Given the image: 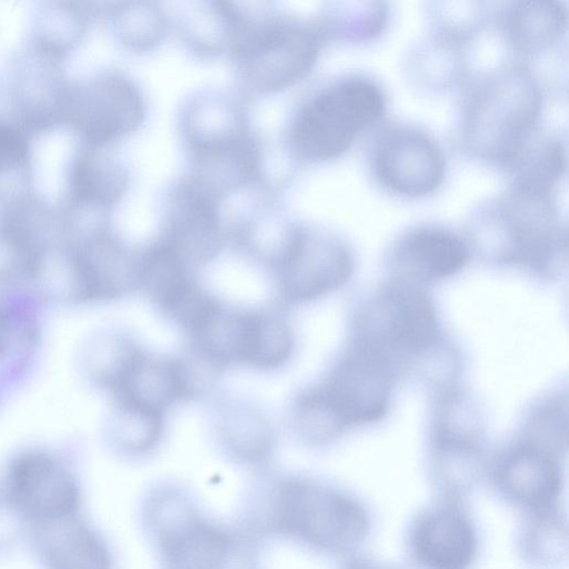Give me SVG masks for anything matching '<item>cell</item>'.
Masks as SVG:
<instances>
[{
    "mask_svg": "<svg viewBox=\"0 0 569 569\" xmlns=\"http://www.w3.org/2000/svg\"><path fill=\"white\" fill-rule=\"evenodd\" d=\"M129 171L108 149L81 143L71 158L64 204L103 214L124 196Z\"/></svg>",
    "mask_w": 569,
    "mask_h": 569,
    "instance_id": "19",
    "label": "cell"
},
{
    "mask_svg": "<svg viewBox=\"0 0 569 569\" xmlns=\"http://www.w3.org/2000/svg\"><path fill=\"white\" fill-rule=\"evenodd\" d=\"M112 37L131 52H146L166 37L169 23L160 0H140L106 21Z\"/></svg>",
    "mask_w": 569,
    "mask_h": 569,
    "instance_id": "26",
    "label": "cell"
},
{
    "mask_svg": "<svg viewBox=\"0 0 569 569\" xmlns=\"http://www.w3.org/2000/svg\"><path fill=\"white\" fill-rule=\"evenodd\" d=\"M540 97L522 72L507 71L481 86L465 114L463 138L470 151L508 166L528 142Z\"/></svg>",
    "mask_w": 569,
    "mask_h": 569,
    "instance_id": "5",
    "label": "cell"
},
{
    "mask_svg": "<svg viewBox=\"0 0 569 569\" xmlns=\"http://www.w3.org/2000/svg\"><path fill=\"white\" fill-rule=\"evenodd\" d=\"M293 345L288 322L277 313L254 310L246 362L274 367L290 355Z\"/></svg>",
    "mask_w": 569,
    "mask_h": 569,
    "instance_id": "29",
    "label": "cell"
},
{
    "mask_svg": "<svg viewBox=\"0 0 569 569\" xmlns=\"http://www.w3.org/2000/svg\"><path fill=\"white\" fill-rule=\"evenodd\" d=\"M277 509L281 527L326 551H352L368 535V517L357 501L313 481L283 483Z\"/></svg>",
    "mask_w": 569,
    "mask_h": 569,
    "instance_id": "10",
    "label": "cell"
},
{
    "mask_svg": "<svg viewBox=\"0 0 569 569\" xmlns=\"http://www.w3.org/2000/svg\"><path fill=\"white\" fill-rule=\"evenodd\" d=\"M566 533L561 531V526L558 520L543 517L538 520L533 529L529 533L528 543L530 551L535 552L541 559H552L555 553L560 557L562 550L561 535Z\"/></svg>",
    "mask_w": 569,
    "mask_h": 569,
    "instance_id": "34",
    "label": "cell"
},
{
    "mask_svg": "<svg viewBox=\"0 0 569 569\" xmlns=\"http://www.w3.org/2000/svg\"><path fill=\"white\" fill-rule=\"evenodd\" d=\"M62 241L68 249L74 302L112 301L138 288L137 251L107 224Z\"/></svg>",
    "mask_w": 569,
    "mask_h": 569,
    "instance_id": "12",
    "label": "cell"
},
{
    "mask_svg": "<svg viewBox=\"0 0 569 569\" xmlns=\"http://www.w3.org/2000/svg\"><path fill=\"white\" fill-rule=\"evenodd\" d=\"M385 106L380 88L371 80L340 78L316 91L291 114L284 146L301 162L332 161L380 119Z\"/></svg>",
    "mask_w": 569,
    "mask_h": 569,
    "instance_id": "2",
    "label": "cell"
},
{
    "mask_svg": "<svg viewBox=\"0 0 569 569\" xmlns=\"http://www.w3.org/2000/svg\"><path fill=\"white\" fill-rule=\"evenodd\" d=\"M377 180L389 191L410 198L433 192L445 176L440 149L423 132L399 127L387 130L372 154Z\"/></svg>",
    "mask_w": 569,
    "mask_h": 569,
    "instance_id": "16",
    "label": "cell"
},
{
    "mask_svg": "<svg viewBox=\"0 0 569 569\" xmlns=\"http://www.w3.org/2000/svg\"><path fill=\"white\" fill-rule=\"evenodd\" d=\"M187 382V371L180 363L133 349L109 387L119 402L160 413L186 392Z\"/></svg>",
    "mask_w": 569,
    "mask_h": 569,
    "instance_id": "21",
    "label": "cell"
},
{
    "mask_svg": "<svg viewBox=\"0 0 569 569\" xmlns=\"http://www.w3.org/2000/svg\"><path fill=\"white\" fill-rule=\"evenodd\" d=\"M32 543L40 559L56 568H104L110 557L102 541L74 518L32 523Z\"/></svg>",
    "mask_w": 569,
    "mask_h": 569,
    "instance_id": "23",
    "label": "cell"
},
{
    "mask_svg": "<svg viewBox=\"0 0 569 569\" xmlns=\"http://www.w3.org/2000/svg\"><path fill=\"white\" fill-rule=\"evenodd\" d=\"M566 8L559 0H515L505 28L513 48L522 53L550 47L566 27Z\"/></svg>",
    "mask_w": 569,
    "mask_h": 569,
    "instance_id": "25",
    "label": "cell"
},
{
    "mask_svg": "<svg viewBox=\"0 0 569 569\" xmlns=\"http://www.w3.org/2000/svg\"><path fill=\"white\" fill-rule=\"evenodd\" d=\"M29 307L19 298L0 296V358L6 357L17 342L30 339L33 323Z\"/></svg>",
    "mask_w": 569,
    "mask_h": 569,
    "instance_id": "32",
    "label": "cell"
},
{
    "mask_svg": "<svg viewBox=\"0 0 569 569\" xmlns=\"http://www.w3.org/2000/svg\"><path fill=\"white\" fill-rule=\"evenodd\" d=\"M565 150L559 141L546 139L527 142L508 169L513 173V187L550 192L565 168Z\"/></svg>",
    "mask_w": 569,
    "mask_h": 569,
    "instance_id": "27",
    "label": "cell"
},
{
    "mask_svg": "<svg viewBox=\"0 0 569 569\" xmlns=\"http://www.w3.org/2000/svg\"><path fill=\"white\" fill-rule=\"evenodd\" d=\"M222 201L189 173L182 176L164 193L156 239L194 268L211 261L227 238Z\"/></svg>",
    "mask_w": 569,
    "mask_h": 569,
    "instance_id": "11",
    "label": "cell"
},
{
    "mask_svg": "<svg viewBox=\"0 0 569 569\" xmlns=\"http://www.w3.org/2000/svg\"><path fill=\"white\" fill-rule=\"evenodd\" d=\"M281 236L267 262L273 289L282 303L317 300L350 279L352 254L337 237L298 223L288 224Z\"/></svg>",
    "mask_w": 569,
    "mask_h": 569,
    "instance_id": "7",
    "label": "cell"
},
{
    "mask_svg": "<svg viewBox=\"0 0 569 569\" xmlns=\"http://www.w3.org/2000/svg\"><path fill=\"white\" fill-rule=\"evenodd\" d=\"M146 114L141 89L121 70L102 68L71 79L64 126L81 143L109 149L134 134Z\"/></svg>",
    "mask_w": 569,
    "mask_h": 569,
    "instance_id": "8",
    "label": "cell"
},
{
    "mask_svg": "<svg viewBox=\"0 0 569 569\" xmlns=\"http://www.w3.org/2000/svg\"><path fill=\"white\" fill-rule=\"evenodd\" d=\"M295 420L298 431L312 442L329 441L346 429L317 389L308 392L299 400Z\"/></svg>",
    "mask_w": 569,
    "mask_h": 569,
    "instance_id": "31",
    "label": "cell"
},
{
    "mask_svg": "<svg viewBox=\"0 0 569 569\" xmlns=\"http://www.w3.org/2000/svg\"><path fill=\"white\" fill-rule=\"evenodd\" d=\"M59 239L57 212L30 191L0 207V287L31 283Z\"/></svg>",
    "mask_w": 569,
    "mask_h": 569,
    "instance_id": "13",
    "label": "cell"
},
{
    "mask_svg": "<svg viewBox=\"0 0 569 569\" xmlns=\"http://www.w3.org/2000/svg\"><path fill=\"white\" fill-rule=\"evenodd\" d=\"M93 19L108 21L110 18L139 0H81Z\"/></svg>",
    "mask_w": 569,
    "mask_h": 569,
    "instance_id": "36",
    "label": "cell"
},
{
    "mask_svg": "<svg viewBox=\"0 0 569 569\" xmlns=\"http://www.w3.org/2000/svg\"><path fill=\"white\" fill-rule=\"evenodd\" d=\"M92 20L81 0H36L23 44L66 63L82 44Z\"/></svg>",
    "mask_w": 569,
    "mask_h": 569,
    "instance_id": "22",
    "label": "cell"
},
{
    "mask_svg": "<svg viewBox=\"0 0 569 569\" xmlns=\"http://www.w3.org/2000/svg\"><path fill=\"white\" fill-rule=\"evenodd\" d=\"M23 519L22 515L17 510L9 498L2 493L0 496V547L16 539L21 520Z\"/></svg>",
    "mask_w": 569,
    "mask_h": 569,
    "instance_id": "35",
    "label": "cell"
},
{
    "mask_svg": "<svg viewBox=\"0 0 569 569\" xmlns=\"http://www.w3.org/2000/svg\"><path fill=\"white\" fill-rule=\"evenodd\" d=\"M190 176L224 198L260 181L262 149L246 104L222 91L188 98L178 116Z\"/></svg>",
    "mask_w": 569,
    "mask_h": 569,
    "instance_id": "1",
    "label": "cell"
},
{
    "mask_svg": "<svg viewBox=\"0 0 569 569\" xmlns=\"http://www.w3.org/2000/svg\"><path fill=\"white\" fill-rule=\"evenodd\" d=\"M164 515L160 540L166 559L176 568H216L226 560L229 542L223 533L196 521L190 513Z\"/></svg>",
    "mask_w": 569,
    "mask_h": 569,
    "instance_id": "24",
    "label": "cell"
},
{
    "mask_svg": "<svg viewBox=\"0 0 569 569\" xmlns=\"http://www.w3.org/2000/svg\"><path fill=\"white\" fill-rule=\"evenodd\" d=\"M327 39L321 24L277 12L240 33L227 54L242 89L271 94L301 81Z\"/></svg>",
    "mask_w": 569,
    "mask_h": 569,
    "instance_id": "3",
    "label": "cell"
},
{
    "mask_svg": "<svg viewBox=\"0 0 569 569\" xmlns=\"http://www.w3.org/2000/svg\"><path fill=\"white\" fill-rule=\"evenodd\" d=\"M469 250L456 233L440 227H420L392 247L390 267L396 281L422 288L458 273Z\"/></svg>",
    "mask_w": 569,
    "mask_h": 569,
    "instance_id": "17",
    "label": "cell"
},
{
    "mask_svg": "<svg viewBox=\"0 0 569 569\" xmlns=\"http://www.w3.org/2000/svg\"><path fill=\"white\" fill-rule=\"evenodd\" d=\"M392 377L389 361L352 345L317 390L348 428L385 416L390 403Z\"/></svg>",
    "mask_w": 569,
    "mask_h": 569,
    "instance_id": "14",
    "label": "cell"
},
{
    "mask_svg": "<svg viewBox=\"0 0 569 569\" xmlns=\"http://www.w3.org/2000/svg\"><path fill=\"white\" fill-rule=\"evenodd\" d=\"M4 495L31 523L76 516L80 500L70 470L54 456L38 450L11 462Z\"/></svg>",
    "mask_w": 569,
    "mask_h": 569,
    "instance_id": "15",
    "label": "cell"
},
{
    "mask_svg": "<svg viewBox=\"0 0 569 569\" xmlns=\"http://www.w3.org/2000/svg\"><path fill=\"white\" fill-rule=\"evenodd\" d=\"M477 237L496 262L540 274L558 271L566 256V233L549 192L513 187L482 213Z\"/></svg>",
    "mask_w": 569,
    "mask_h": 569,
    "instance_id": "4",
    "label": "cell"
},
{
    "mask_svg": "<svg viewBox=\"0 0 569 569\" xmlns=\"http://www.w3.org/2000/svg\"><path fill=\"white\" fill-rule=\"evenodd\" d=\"M30 139L8 119L0 118V203L29 192Z\"/></svg>",
    "mask_w": 569,
    "mask_h": 569,
    "instance_id": "28",
    "label": "cell"
},
{
    "mask_svg": "<svg viewBox=\"0 0 569 569\" xmlns=\"http://www.w3.org/2000/svg\"><path fill=\"white\" fill-rule=\"evenodd\" d=\"M70 84L63 62L22 43L0 72L6 119L30 138L64 126Z\"/></svg>",
    "mask_w": 569,
    "mask_h": 569,
    "instance_id": "9",
    "label": "cell"
},
{
    "mask_svg": "<svg viewBox=\"0 0 569 569\" xmlns=\"http://www.w3.org/2000/svg\"><path fill=\"white\" fill-rule=\"evenodd\" d=\"M495 480L511 501L546 511L558 497L561 477L555 453L526 441L501 459Z\"/></svg>",
    "mask_w": 569,
    "mask_h": 569,
    "instance_id": "18",
    "label": "cell"
},
{
    "mask_svg": "<svg viewBox=\"0 0 569 569\" xmlns=\"http://www.w3.org/2000/svg\"><path fill=\"white\" fill-rule=\"evenodd\" d=\"M422 288L395 281L357 311L352 345L388 360L430 353L440 342L438 316Z\"/></svg>",
    "mask_w": 569,
    "mask_h": 569,
    "instance_id": "6",
    "label": "cell"
},
{
    "mask_svg": "<svg viewBox=\"0 0 569 569\" xmlns=\"http://www.w3.org/2000/svg\"><path fill=\"white\" fill-rule=\"evenodd\" d=\"M113 418V435L127 449L136 451L149 449L160 436L159 412L119 402Z\"/></svg>",
    "mask_w": 569,
    "mask_h": 569,
    "instance_id": "30",
    "label": "cell"
},
{
    "mask_svg": "<svg viewBox=\"0 0 569 569\" xmlns=\"http://www.w3.org/2000/svg\"><path fill=\"white\" fill-rule=\"evenodd\" d=\"M227 436L232 446L242 455L253 458L263 455L269 447V435L259 418H240L236 420V431L229 430Z\"/></svg>",
    "mask_w": 569,
    "mask_h": 569,
    "instance_id": "33",
    "label": "cell"
},
{
    "mask_svg": "<svg viewBox=\"0 0 569 569\" xmlns=\"http://www.w3.org/2000/svg\"><path fill=\"white\" fill-rule=\"evenodd\" d=\"M412 549L417 559L428 567L459 569L475 558L477 537L461 510L443 506L429 511L417 522Z\"/></svg>",
    "mask_w": 569,
    "mask_h": 569,
    "instance_id": "20",
    "label": "cell"
}]
</instances>
